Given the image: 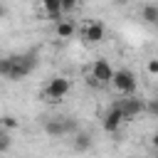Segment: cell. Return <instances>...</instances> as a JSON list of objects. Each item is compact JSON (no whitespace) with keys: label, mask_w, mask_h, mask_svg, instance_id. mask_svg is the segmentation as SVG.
Segmentation results:
<instances>
[{"label":"cell","mask_w":158,"mask_h":158,"mask_svg":"<svg viewBox=\"0 0 158 158\" xmlns=\"http://www.w3.org/2000/svg\"><path fill=\"white\" fill-rule=\"evenodd\" d=\"M37 67V52L30 49L25 54H12V67H10V74L7 79L10 81H22L25 77H30Z\"/></svg>","instance_id":"6da1fadb"},{"label":"cell","mask_w":158,"mask_h":158,"mask_svg":"<svg viewBox=\"0 0 158 158\" xmlns=\"http://www.w3.org/2000/svg\"><path fill=\"white\" fill-rule=\"evenodd\" d=\"M69 89H72V81L67 77H52L47 81V86L42 89V99L49 101V104H57L69 94Z\"/></svg>","instance_id":"7a4b0ae2"},{"label":"cell","mask_w":158,"mask_h":158,"mask_svg":"<svg viewBox=\"0 0 158 158\" xmlns=\"http://www.w3.org/2000/svg\"><path fill=\"white\" fill-rule=\"evenodd\" d=\"M111 86L118 91V94H133L136 91V74L131 72V69H126V67H121V69H114V77H111Z\"/></svg>","instance_id":"3957f363"},{"label":"cell","mask_w":158,"mask_h":158,"mask_svg":"<svg viewBox=\"0 0 158 158\" xmlns=\"http://www.w3.org/2000/svg\"><path fill=\"white\" fill-rule=\"evenodd\" d=\"M104 37H106V27L101 20H89L81 27V40L86 44H99V42H104Z\"/></svg>","instance_id":"277c9868"},{"label":"cell","mask_w":158,"mask_h":158,"mask_svg":"<svg viewBox=\"0 0 158 158\" xmlns=\"http://www.w3.org/2000/svg\"><path fill=\"white\" fill-rule=\"evenodd\" d=\"M118 106H121V111H123L126 121H131V118H136V116L146 114V101H143V99H138V96H133V94H128L126 99H121V101H118Z\"/></svg>","instance_id":"5b68a950"},{"label":"cell","mask_w":158,"mask_h":158,"mask_svg":"<svg viewBox=\"0 0 158 158\" xmlns=\"http://www.w3.org/2000/svg\"><path fill=\"white\" fill-rule=\"evenodd\" d=\"M126 121V116H123V111H121V106H118V101L104 114V131L106 133H118V128H121V123Z\"/></svg>","instance_id":"8992f818"},{"label":"cell","mask_w":158,"mask_h":158,"mask_svg":"<svg viewBox=\"0 0 158 158\" xmlns=\"http://www.w3.org/2000/svg\"><path fill=\"white\" fill-rule=\"evenodd\" d=\"M44 131H47V136L59 138V136H64V133H69V131H77V126H74L72 118H49V121L44 123Z\"/></svg>","instance_id":"52a82bcc"},{"label":"cell","mask_w":158,"mask_h":158,"mask_svg":"<svg viewBox=\"0 0 158 158\" xmlns=\"http://www.w3.org/2000/svg\"><path fill=\"white\" fill-rule=\"evenodd\" d=\"M91 74L99 79V84L104 86V84H111V77H114V67L109 64V59H96L94 64H91Z\"/></svg>","instance_id":"ba28073f"},{"label":"cell","mask_w":158,"mask_h":158,"mask_svg":"<svg viewBox=\"0 0 158 158\" xmlns=\"http://www.w3.org/2000/svg\"><path fill=\"white\" fill-rule=\"evenodd\" d=\"M40 5H42V10H44L47 20L59 22V20L64 17V12H62V0H40Z\"/></svg>","instance_id":"9c48e42d"},{"label":"cell","mask_w":158,"mask_h":158,"mask_svg":"<svg viewBox=\"0 0 158 158\" xmlns=\"http://www.w3.org/2000/svg\"><path fill=\"white\" fill-rule=\"evenodd\" d=\"M54 32H57V37H59V40H69V37L77 32V27H74V22H72V20H64V17H62V20L57 22Z\"/></svg>","instance_id":"30bf717a"},{"label":"cell","mask_w":158,"mask_h":158,"mask_svg":"<svg viewBox=\"0 0 158 158\" xmlns=\"http://www.w3.org/2000/svg\"><path fill=\"white\" fill-rule=\"evenodd\" d=\"M141 20L148 22V25H158V5H143Z\"/></svg>","instance_id":"8fae6325"},{"label":"cell","mask_w":158,"mask_h":158,"mask_svg":"<svg viewBox=\"0 0 158 158\" xmlns=\"http://www.w3.org/2000/svg\"><path fill=\"white\" fill-rule=\"evenodd\" d=\"M89 146H91V136L84 133V131H81V133L77 131V136H74V148H77V151H89Z\"/></svg>","instance_id":"7c38bea8"},{"label":"cell","mask_w":158,"mask_h":158,"mask_svg":"<svg viewBox=\"0 0 158 158\" xmlns=\"http://www.w3.org/2000/svg\"><path fill=\"white\" fill-rule=\"evenodd\" d=\"M0 126H2L5 131H12V128L20 126V121H17L15 116H2V118H0Z\"/></svg>","instance_id":"4fadbf2b"},{"label":"cell","mask_w":158,"mask_h":158,"mask_svg":"<svg viewBox=\"0 0 158 158\" xmlns=\"http://www.w3.org/2000/svg\"><path fill=\"white\" fill-rule=\"evenodd\" d=\"M10 67H12V57H0V77H5V79H7Z\"/></svg>","instance_id":"5bb4252c"},{"label":"cell","mask_w":158,"mask_h":158,"mask_svg":"<svg viewBox=\"0 0 158 158\" xmlns=\"http://www.w3.org/2000/svg\"><path fill=\"white\" fill-rule=\"evenodd\" d=\"M7 148H10V133L0 126V153H2V151H7Z\"/></svg>","instance_id":"9a60e30c"},{"label":"cell","mask_w":158,"mask_h":158,"mask_svg":"<svg viewBox=\"0 0 158 158\" xmlns=\"http://www.w3.org/2000/svg\"><path fill=\"white\" fill-rule=\"evenodd\" d=\"M146 114L158 116V96H156V99H151V101H146Z\"/></svg>","instance_id":"2e32d148"},{"label":"cell","mask_w":158,"mask_h":158,"mask_svg":"<svg viewBox=\"0 0 158 158\" xmlns=\"http://www.w3.org/2000/svg\"><path fill=\"white\" fill-rule=\"evenodd\" d=\"M146 69H148V74H151V77H158V57H153V59H148V64H146Z\"/></svg>","instance_id":"e0dca14e"},{"label":"cell","mask_w":158,"mask_h":158,"mask_svg":"<svg viewBox=\"0 0 158 158\" xmlns=\"http://www.w3.org/2000/svg\"><path fill=\"white\" fill-rule=\"evenodd\" d=\"M77 5H79V0H62V12H72V10H77Z\"/></svg>","instance_id":"ac0fdd59"},{"label":"cell","mask_w":158,"mask_h":158,"mask_svg":"<svg viewBox=\"0 0 158 158\" xmlns=\"http://www.w3.org/2000/svg\"><path fill=\"white\" fill-rule=\"evenodd\" d=\"M151 143H153V148H158V131L151 136Z\"/></svg>","instance_id":"d6986e66"},{"label":"cell","mask_w":158,"mask_h":158,"mask_svg":"<svg viewBox=\"0 0 158 158\" xmlns=\"http://www.w3.org/2000/svg\"><path fill=\"white\" fill-rule=\"evenodd\" d=\"M5 12H7V10H5V5H0V17H5Z\"/></svg>","instance_id":"ffe728a7"},{"label":"cell","mask_w":158,"mask_h":158,"mask_svg":"<svg viewBox=\"0 0 158 158\" xmlns=\"http://www.w3.org/2000/svg\"><path fill=\"white\" fill-rule=\"evenodd\" d=\"M156 156H158V148H156Z\"/></svg>","instance_id":"44dd1931"}]
</instances>
